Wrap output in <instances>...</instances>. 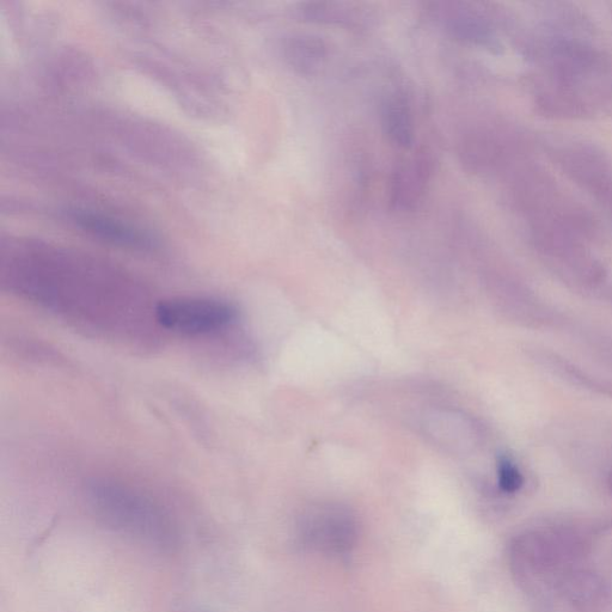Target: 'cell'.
Wrapping results in <instances>:
<instances>
[{"mask_svg":"<svg viewBox=\"0 0 612 612\" xmlns=\"http://www.w3.org/2000/svg\"><path fill=\"white\" fill-rule=\"evenodd\" d=\"M89 495L97 516L110 528L150 546L173 544L174 532L168 519L142 495L110 483H96Z\"/></svg>","mask_w":612,"mask_h":612,"instance_id":"6da1fadb","label":"cell"},{"mask_svg":"<svg viewBox=\"0 0 612 612\" xmlns=\"http://www.w3.org/2000/svg\"><path fill=\"white\" fill-rule=\"evenodd\" d=\"M156 321L170 332L204 335L219 332L237 320L234 304L214 298H174L158 303Z\"/></svg>","mask_w":612,"mask_h":612,"instance_id":"7a4b0ae2","label":"cell"},{"mask_svg":"<svg viewBox=\"0 0 612 612\" xmlns=\"http://www.w3.org/2000/svg\"><path fill=\"white\" fill-rule=\"evenodd\" d=\"M305 541L324 553L348 552L357 541V523L338 506H322L306 514L302 523Z\"/></svg>","mask_w":612,"mask_h":612,"instance_id":"3957f363","label":"cell"},{"mask_svg":"<svg viewBox=\"0 0 612 612\" xmlns=\"http://www.w3.org/2000/svg\"><path fill=\"white\" fill-rule=\"evenodd\" d=\"M73 220L79 228L103 241L122 247L148 249L153 246L151 237L133 226L91 212H75Z\"/></svg>","mask_w":612,"mask_h":612,"instance_id":"277c9868","label":"cell"},{"mask_svg":"<svg viewBox=\"0 0 612 612\" xmlns=\"http://www.w3.org/2000/svg\"><path fill=\"white\" fill-rule=\"evenodd\" d=\"M430 175L428 159L419 156L397 171L394 180V203L401 207H413L424 194Z\"/></svg>","mask_w":612,"mask_h":612,"instance_id":"5b68a950","label":"cell"},{"mask_svg":"<svg viewBox=\"0 0 612 612\" xmlns=\"http://www.w3.org/2000/svg\"><path fill=\"white\" fill-rule=\"evenodd\" d=\"M289 60L297 72L312 75L320 70L327 58V47L314 35L299 34L292 38L289 47Z\"/></svg>","mask_w":612,"mask_h":612,"instance_id":"8992f818","label":"cell"},{"mask_svg":"<svg viewBox=\"0 0 612 612\" xmlns=\"http://www.w3.org/2000/svg\"><path fill=\"white\" fill-rule=\"evenodd\" d=\"M383 126L391 142L400 148L413 144V121L408 103L402 97H391L384 104Z\"/></svg>","mask_w":612,"mask_h":612,"instance_id":"52a82bcc","label":"cell"},{"mask_svg":"<svg viewBox=\"0 0 612 612\" xmlns=\"http://www.w3.org/2000/svg\"><path fill=\"white\" fill-rule=\"evenodd\" d=\"M498 479L501 491L516 493L524 485V477L510 458L500 457L498 462Z\"/></svg>","mask_w":612,"mask_h":612,"instance_id":"ba28073f","label":"cell"}]
</instances>
